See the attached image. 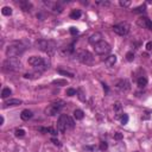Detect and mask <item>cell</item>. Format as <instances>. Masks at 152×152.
<instances>
[{"mask_svg": "<svg viewBox=\"0 0 152 152\" xmlns=\"http://www.w3.org/2000/svg\"><path fill=\"white\" fill-rule=\"evenodd\" d=\"M3 69L7 71H18L22 69V62L18 57H11L3 62Z\"/></svg>", "mask_w": 152, "mask_h": 152, "instance_id": "cell-1", "label": "cell"}, {"mask_svg": "<svg viewBox=\"0 0 152 152\" xmlns=\"http://www.w3.org/2000/svg\"><path fill=\"white\" fill-rule=\"evenodd\" d=\"M27 62H29L30 66H32L37 71H40V73H43L45 69L48 68V66L45 64V61L39 56H31L29 58Z\"/></svg>", "mask_w": 152, "mask_h": 152, "instance_id": "cell-2", "label": "cell"}, {"mask_svg": "<svg viewBox=\"0 0 152 152\" xmlns=\"http://www.w3.org/2000/svg\"><path fill=\"white\" fill-rule=\"evenodd\" d=\"M25 51V47L22 44H12V45H8L6 48V56L8 58L11 57H17V56H20L22 54H24Z\"/></svg>", "mask_w": 152, "mask_h": 152, "instance_id": "cell-3", "label": "cell"}, {"mask_svg": "<svg viewBox=\"0 0 152 152\" xmlns=\"http://www.w3.org/2000/svg\"><path fill=\"white\" fill-rule=\"evenodd\" d=\"M36 47H37L39 50H42V51H44V52H49V54H51V52L55 50V44H54V42H51V40H45V39L37 40V42H36Z\"/></svg>", "mask_w": 152, "mask_h": 152, "instance_id": "cell-4", "label": "cell"}, {"mask_svg": "<svg viewBox=\"0 0 152 152\" xmlns=\"http://www.w3.org/2000/svg\"><path fill=\"white\" fill-rule=\"evenodd\" d=\"M130 29H131L130 24L126 23V22H123V23H119V24L114 25L113 26V31L116 35H119V36H126L130 32Z\"/></svg>", "mask_w": 152, "mask_h": 152, "instance_id": "cell-5", "label": "cell"}, {"mask_svg": "<svg viewBox=\"0 0 152 152\" xmlns=\"http://www.w3.org/2000/svg\"><path fill=\"white\" fill-rule=\"evenodd\" d=\"M111 45L105 42V40H101L100 43H98L96 45H94V51L98 54V55H106L111 51Z\"/></svg>", "mask_w": 152, "mask_h": 152, "instance_id": "cell-6", "label": "cell"}, {"mask_svg": "<svg viewBox=\"0 0 152 152\" xmlns=\"http://www.w3.org/2000/svg\"><path fill=\"white\" fill-rule=\"evenodd\" d=\"M79 61H80V62H82L83 64H88L89 66V64L94 63V57L89 51L83 50V51H81L79 54Z\"/></svg>", "mask_w": 152, "mask_h": 152, "instance_id": "cell-7", "label": "cell"}, {"mask_svg": "<svg viewBox=\"0 0 152 152\" xmlns=\"http://www.w3.org/2000/svg\"><path fill=\"white\" fill-rule=\"evenodd\" d=\"M61 108H62V102H54L45 108V114L49 116H54L59 112Z\"/></svg>", "mask_w": 152, "mask_h": 152, "instance_id": "cell-8", "label": "cell"}, {"mask_svg": "<svg viewBox=\"0 0 152 152\" xmlns=\"http://www.w3.org/2000/svg\"><path fill=\"white\" fill-rule=\"evenodd\" d=\"M67 119H68V115H66V114H62V115L59 116V119L57 121V131L59 133H64L68 130Z\"/></svg>", "mask_w": 152, "mask_h": 152, "instance_id": "cell-9", "label": "cell"}, {"mask_svg": "<svg viewBox=\"0 0 152 152\" xmlns=\"http://www.w3.org/2000/svg\"><path fill=\"white\" fill-rule=\"evenodd\" d=\"M137 24H138L140 27H144V29H147V30H151L152 31V22L146 17L138 18L137 19Z\"/></svg>", "mask_w": 152, "mask_h": 152, "instance_id": "cell-10", "label": "cell"}, {"mask_svg": "<svg viewBox=\"0 0 152 152\" xmlns=\"http://www.w3.org/2000/svg\"><path fill=\"white\" fill-rule=\"evenodd\" d=\"M115 87H116L119 90H121V92H124V93L128 92L130 88H131L130 82H128L127 80H119V81L115 83Z\"/></svg>", "mask_w": 152, "mask_h": 152, "instance_id": "cell-11", "label": "cell"}, {"mask_svg": "<svg viewBox=\"0 0 152 152\" xmlns=\"http://www.w3.org/2000/svg\"><path fill=\"white\" fill-rule=\"evenodd\" d=\"M22 105V100L19 99H10L7 101L4 102L3 108H7V107H14V106H20Z\"/></svg>", "mask_w": 152, "mask_h": 152, "instance_id": "cell-12", "label": "cell"}, {"mask_svg": "<svg viewBox=\"0 0 152 152\" xmlns=\"http://www.w3.org/2000/svg\"><path fill=\"white\" fill-rule=\"evenodd\" d=\"M89 43L90 44H93V45H96L98 43H100L101 40H102V35L100 33V32H95V33H93L92 36L89 37Z\"/></svg>", "mask_w": 152, "mask_h": 152, "instance_id": "cell-13", "label": "cell"}, {"mask_svg": "<svg viewBox=\"0 0 152 152\" xmlns=\"http://www.w3.org/2000/svg\"><path fill=\"white\" fill-rule=\"evenodd\" d=\"M40 75H42V73L36 70L33 73H26V74H24V77L27 79V80H37V79L40 77Z\"/></svg>", "mask_w": 152, "mask_h": 152, "instance_id": "cell-14", "label": "cell"}, {"mask_svg": "<svg viewBox=\"0 0 152 152\" xmlns=\"http://www.w3.org/2000/svg\"><path fill=\"white\" fill-rule=\"evenodd\" d=\"M106 64H107L108 67H112V66H114L115 63H116V56L115 55H111V56H108L107 58H106Z\"/></svg>", "mask_w": 152, "mask_h": 152, "instance_id": "cell-15", "label": "cell"}, {"mask_svg": "<svg viewBox=\"0 0 152 152\" xmlns=\"http://www.w3.org/2000/svg\"><path fill=\"white\" fill-rule=\"evenodd\" d=\"M18 5L22 7V10H24L26 12H30V11H31V7H32V5L30 4L29 1H19Z\"/></svg>", "mask_w": 152, "mask_h": 152, "instance_id": "cell-16", "label": "cell"}, {"mask_svg": "<svg viewBox=\"0 0 152 152\" xmlns=\"http://www.w3.org/2000/svg\"><path fill=\"white\" fill-rule=\"evenodd\" d=\"M20 118L23 120H29V119H31L32 118V112L30 111V109H24L22 113H20Z\"/></svg>", "mask_w": 152, "mask_h": 152, "instance_id": "cell-17", "label": "cell"}, {"mask_svg": "<svg viewBox=\"0 0 152 152\" xmlns=\"http://www.w3.org/2000/svg\"><path fill=\"white\" fill-rule=\"evenodd\" d=\"M137 84H138L139 88H144L147 84V79L145 77V76H140V77L137 80Z\"/></svg>", "mask_w": 152, "mask_h": 152, "instance_id": "cell-18", "label": "cell"}, {"mask_svg": "<svg viewBox=\"0 0 152 152\" xmlns=\"http://www.w3.org/2000/svg\"><path fill=\"white\" fill-rule=\"evenodd\" d=\"M74 118L76 120H82L84 118V113L82 109H75L74 111Z\"/></svg>", "mask_w": 152, "mask_h": 152, "instance_id": "cell-19", "label": "cell"}, {"mask_svg": "<svg viewBox=\"0 0 152 152\" xmlns=\"http://www.w3.org/2000/svg\"><path fill=\"white\" fill-rule=\"evenodd\" d=\"M57 73H58L59 75H63V76H68V77H70V79H74V77H75V75H74L73 73L68 71V70H63V69H58V70H57Z\"/></svg>", "mask_w": 152, "mask_h": 152, "instance_id": "cell-20", "label": "cell"}, {"mask_svg": "<svg viewBox=\"0 0 152 152\" xmlns=\"http://www.w3.org/2000/svg\"><path fill=\"white\" fill-rule=\"evenodd\" d=\"M81 11L80 10H73L71 13H70V18L71 19H79L81 17Z\"/></svg>", "mask_w": 152, "mask_h": 152, "instance_id": "cell-21", "label": "cell"}, {"mask_svg": "<svg viewBox=\"0 0 152 152\" xmlns=\"http://www.w3.org/2000/svg\"><path fill=\"white\" fill-rule=\"evenodd\" d=\"M11 94H12V90H11L10 88H4L3 92H1V95H0V96H1V99H7Z\"/></svg>", "mask_w": 152, "mask_h": 152, "instance_id": "cell-22", "label": "cell"}, {"mask_svg": "<svg viewBox=\"0 0 152 152\" xmlns=\"http://www.w3.org/2000/svg\"><path fill=\"white\" fill-rule=\"evenodd\" d=\"M74 51V48H73V45H70V47H67V48H63L62 50H61V54L67 56V55H70L71 52Z\"/></svg>", "mask_w": 152, "mask_h": 152, "instance_id": "cell-23", "label": "cell"}, {"mask_svg": "<svg viewBox=\"0 0 152 152\" xmlns=\"http://www.w3.org/2000/svg\"><path fill=\"white\" fill-rule=\"evenodd\" d=\"M1 13L4 14V16H11L12 14V8L8 7V6H5L1 8Z\"/></svg>", "mask_w": 152, "mask_h": 152, "instance_id": "cell-24", "label": "cell"}, {"mask_svg": "<svg viewBox=\"0 0 152 152\" xmlns=\"http://www.w3.org/2000/svg\"><path fill=\"white\" fill-rule=\"evenodd\" d=\"M52 84H56V86H67L68 82H67L66 80L57 79V80H54V81H52Z\"/></svg>", "mask_w": 152, "mask_h": 152, "instance_id": "cell-25", "label": "cell"}, {"mask_svg": "<svg viewBox=\"0 0 152 152\" xmlns=\"http://www.w3.org/2000/svg\"><path fill=\"white\" fill-rule=\"evenodd\" d=\"M67 125H68V128H74V126H75L74 120L69 115H68V119H67Z\"/></svg>", "mask_w": 152, "mask_h": 152, "instance_id": "cell-26", "label": "cell"}, {"mask_svg": "<svg viewBox=\"0 0 152 152\" xmlns=\"http://www.w3.org/2000/svg\"><path fill=\"white\" fill-rule=\"evenodd\" d=\"M126 59L128 61V62H132V61L134 59V52L133 51H128L126 54Z\"/></svg>", "mask_w": 152, "mask_h": 152, "instance_id": "cell-27", "label": "cell"}, {"mask_svg": "<svg viewBox=\"0 0 152 152\" xmlns=\"http://www.w3.org/2000/svg\"><path fill=\"white\" fill-rule=\"evenodd\" d=\"M131 4H132L131 1H125V0H120V1H119V5L121 7H130Z\"/></svg>", "mask_w": 152, "mask_h": 152, "instance_id": "cell-28", "label": "cell"}, {"mask_svg": "<svg viewBox=\"0 0 152 152\" xmlns=\"http://www.w3.org/2000/svg\"><path fill=\"white\" fill-rule=\"evenodd\" d=\"M120 120H121V124H123V125H126V124L128 123V115L124 113L123 115H121V119H120Z\"/></svg>", "mask_w": 152, "mask_h": 152, "instance_id": "cell-29", "label": "cell"}, {"mask_svg": "<svg viewBox=\"0 0 152 152\" xmlns=\"http://www.w3.org/2000/svg\"><path fill=\"white\" fill-rule=\"evenodd\" d=\"M66 93H67L68 96H74V95H76V93H77V92H76V90H75L74 88H68Z\"/></svg>", "mask_w": 152, "mask_h": 152, "instance_id": "cell-30", "label": "cell"}, {"mask_svg": "<svg viewBox=\"0 0 152 152\" xmlns=\"http://www.w3.org/2000/svg\"><path fill=\"white\" fill-rule=\"evenodd\" d=\"M25 135V131L19 128V130H16V137H18V138H23V137Z\"/></svg>", "mask_w": 152, "mask_h": 152, "instance_id": "cell-31", "label": "cell"}, {"mask_svg": "<svg viewBox=\"0 0 152 152\" xmlns=\"http://www.w3.org/2000/svg\"><path fill=\"white\" fill-rule=\"evenodd\" d=\"M76 94H79V98H80V100L81 101H86V96H84V93L82 92V90L80 89V90H77V93Z\"/></svg>", "mask_w": 152, "mask_h": 152, "instance_id": "cell-32", "label": "cell"}, {"mask_svg": "<svg viewBox=\"0 0 152 152\" xmlns=\"http://www.w3.org/2000/svg\"><path fill=\"white\" fill-rule=\"evenodd\" d=\"M107 147H108L107 143H105V142H102V143L100 144V150H101V151H105V150H107Z\"/></svg>", "mask_w": 152, "mask_h": 152, "instance_id": "cell-33", "label": "cell"}, {"mask_svg": "<svg viewBox=\"0 0 152 152\" xmlns=\"http://www.w3.org/2000/svg\"><path fill=\"white\" fill-rule=\"evenodd\" d=\"M69 31H70V33H71V35H77V33H79V30L76 29V27H74V26H73V27H70Z\"/></svg>", "mask_w": 152, "mask_h": 152, "instance_id": "cell-34", "label": "cell"}, {"mask_svg": "<svg viewBox=\"0 0 152 152\" xmlns=\"http://www.w3.org/2000/svg\"><path fill=\"white\" fill-rule=\"evenodd\" d=\"M145 48L147 51H152V42H147L146 45H145Z\"/></svg>", "mask_w": 152, "mask_h": 152, "instance_id": "cell-35", "label": "cell"}, {"mask_svg": "<svg viewBox=\"0 0 152 152\" xmlns=\"http://www.w3.org/2000/svg\"><path fill=\"white\" fill-rule=\"evenodd\" d=\"M114 138H115L116 140H120L121 138H123V134H121V133H119V132H118V133H116V134L114 135Z\"/></svg>", "mask_w": 152, "mask_h": 152, "instance_id": "cell-36", "label": "cell"}, {"mask_svg": "<svg viewBox=\"0 0 152 152\" xmlns=\"http://www.w3.org/2000/svg\"><path fill=\"white\" fill-rule=\"evenodd\" d=\"M52 143H54V144H55V145H58V146H59V145H61V144H59V142H58V140H57V139H52Z\"/></svg>", "mask_w": 152, "mask_h": 152, "instance_id": "cell-37", "label": "cell"}, {"mask_svg": "<svg viewBox=\"0 0 152 152\" xmlns=\"http://www.w3.org/2000/svg\"><path fill=\"white\" fill-rule=\"evenodd\" d=\"M4 124V118L1 116V119H0V125H3Z\"/></svg>", "mask_w": 152, "mask_h": 152, "instance_id": "cell-38", "label": "cell"}, {"mask_svg": "<svg viewBox=\"0 0 152 152\" xmlns=\"http://www.w3.org/2000/svg\"><path fill=\"white\" fill-rule=\"evenodd\" d=\"M135 152H138V151H135Z\"/></svg>", "mask_w": 152, "mask_h": 152, "instance_id": "cell-39", "label": "cell"}]
</instances>
